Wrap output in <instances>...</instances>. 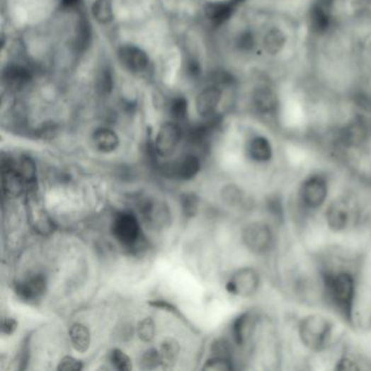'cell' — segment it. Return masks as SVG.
I'll use <instances>...</instances> for the list:
<instances>
[{"label":"cell","mask_w":371,"mask_h":371,"mask_svg":"<svg viewBox=\"0 0 371 371\" xmlns=\"http://www.w3.org/2000/svg\"><path fill=\"white\" fill-rule=\"evenodd\" d=\"M324 285L326 296L334 308L346 321L352 322L356 294V283L352 273L346 271L326 273Z\"/></svg>","instance_id":"1"},{"label":"cell","mask_w":371,"mask_h":371,"mask_svg":"<svg viewBox=\"0 0 371 371\" xmlns=\"http://www.w3.org/2000/svg\"><path fill=\"white\" fill-rule=\"evenodd\" d=\"M113 236L131 253H139L145 246V236L137 215L129 210L118 212L111 226Z\"/></svg>","instance_id":"2"},{"label":"cell","mask_w":371,"mask_h":371,"mask_svg":"<svg viewBox=\"0 0 371 371\" xmlns=\"http://www.w3.org/2000/svg\"><path fill=\"white\" fill-rule=\"evenodd\" d=\"M299 338L309 350L319 352L326 348L332 334V324L321 315H309L299 324Z\"/></svg>","instance_id":"3"},{"label":"cell","mask_w":371,"mask_h":371,"mask_svg":"<svg viewBox=\"0 0 371 371\" xmlns=\"http://www.w3.org/2000/svg\"><path fill=\"white\" fill-rule=\"evenodd\" d=\"M243 242L251 253L266 254L273 246V234L270 227L263 222H251L243 230Z\"/></svg>","instance_id":"4"},{"label":"cell","mask_w":371,"mask_h":371,"mask_svg":"<svg viewBox=\"0 0 371 371\" xmlns=\"http://www.w3.org/2000/svg\"><path fill=\"white\" fill-rule=\"evenodd\" d=\"M261 285V277L254 268L244 267L235 271L226 285L227 291L235 296L249 297L254 295Z\"/></svg>","instance_id":"5"},{"label":"cell","mask_w":371,"mask_h":371,"mask_svg":"<svg viewBox=\"0 0 371 371\" xmlns=\"http://www.w3.org/2000/svg\"><path fill=\"white\" fill-rule=\"evenodd\" d=\"M328 196V182L319 174L310 176L302 183L299 198L302 204L309 210H317L326 202Z\"/></svg>","instance_id":"6"},{"label":"cell","mask_w":371,"mask_h":371,"mask_svg":"<svg viewBox=\"0 0 371 371\" xmlns=\"http://www.w3.org/2000/svg\"><path fill=\"white\" fill-rule=\"evenodd\" d=\"M139 212L147 224L154 229H165L171 222V212L166 202L155 198H146L141 202Z\"/></svg>","instance_id":"7"},{"label":"cell","mask_w":371,"mask_h":371,"mask_svg":"<svg viewBox=\"0 0 371 371\" xmlns=\"http://www.w3.org/2000/svg\"><path fill=\"white\" fill-rule=\"evenodd\" d=\"M182 139V129L176 122H167L160 127L156 135L155 147L157 155L165 157L176 151Z\"/></svg>","instance_id":"8"},{"label":"cell","mask_w":371,"mask_h":371,"mask_svg":"<svg viewBox=\"0 0 371 371\" xmlns=\"http://www.w3.org/2000/svg\"><path fill=\"white\" fill-rule=\"evenodd\" d=\"M245 3V0H220L205 5V17L214 26L224 25L231 19L237 8Z\"/></svg>","instance_id":"9"},{"label":"cell","mask_w":371,"mask_h":371,"mask_svg":"<svg viewBox=\"0 0 371 371\" xmlns=\"http://www.w3.org/2000/svg\"><path fill=\"white\" fill-rule=\"evenodd\" d=\"M47 289V280L45 275H36L26 278L16 285V294L25 303H35L42 299Z\"/></svg>","instance_id":"10"},{"label":"cell","mask_w":371,"mask_h":371,"mask_svg":"<svg viewBox=\"0 0 371 371\" xmlns=\"http://www.w3.org/2000/svg\"><path fill=\"white\" fill-rule=\"evenodd\" d=\"M334 0H318L309 10V28L315 34H324L331 25V9Z\"/></svg>","instance_id":"11"},{"label":"cell","mask_w":371,"mask_h":371,"mask_svg":"<svg viewBox=\"0 0 371 371\" xmlns=\"http://www.w3.org/2000/svg\"><path fill=\"white\" fill-rule=\"evenodd\" d=\"M200 168L202 165L198 156L186 155L166 167L165 173L179 181H190L200 173Z\"/></svg>","instance_id":"12"},{"label":"cell","mask_w":371,"mask_h":371,"mask_svg":"<svg viewBox=\"0 0 371 371\" xmlns=\"http://www.w3.org/2000/svg\"><path fill=\"white\" fill-rule=\"evenodd\" d=\"M118 59L123 67L133 73H142L149 66L146 52L135 45L121 46L118 50Z\"/></svg>","instance_id":"13"},{"label":"cell","mask_w":371,"mask_h":371,"mask_svg":"<svg viewBox=\"0 0 371 371\" xmlns=\"http://www.w3.org/2000/svg\"><path fill=\"white\" fill-rule=\"evenodd\" d=\"M3 186L4 192L9 198H18L21 195L25 186L21 174L18 170L17 162L11 158L3 159Z\"/></svg>","instance_id":"14"},{"label":"cell","mask_w":371,"mask_h":371,"mask_svg":"<svg viewBox=\"0 0 371 371\" xmlns=\"http://www.w3.org/2000/svg\"><path fill=\"white\" fill-rule=\"evenodd\" d=\"M328 227L334 232H341L348 228L350 220V207L342 200L332 202L326 212Z\"/></svg>","instance_id":"15"},{"label":"cell","mask_w":371,"mask_h":371,"mask_svg":"<svg viewBox=\"0 0 371 371\" xmlns=\"http://www.w3.org/2000/svg\"><path fill=\"white\" fill-rule=\"evenodd\" d=\"M221 97L222 91L220 87L212 85L205 89L196 98V110L198 115L202 118H212L218 109Z\"/></svg>","instance_id":"16"},{"label":"cell","mask_w":371,"mask_h":371,"mask_svg":"<svg viewBox=\"0 0 371 371\" xmlns=\"http://www.w3.org/2000/svg\"><path fill=\"white\" fill-rule=\"evenodd\" d=\"M4 83L13 90H21L32 81V72L21 64H9L4 70Z\"/></svg>","instance_id":"17"},{"label":"cell","mask_w":371,"mask_h":371,"mask_svg":"<svg viewBox=\"0 0 371 371\" xmlns=\"http://www.w3.org/2000/svg\"><path fill=\"white\" fill-rule=\"evenodd\" d=\"M368 137V129L364 121L358 119L341 130L340 141L346 146H358Z\"/></svg>","instance_id":"18"},{"label":"cell","mask_w":371,"mask_h":371,"mask_svg":"<svg viewBox=\"0 0 371 371\" xmlns=\"http://www.w3.org/2000/svg\"><path fill=\"white\" fill-rule=\"evenodd\" d=\"M93 144L97 151L103 154L113 153L120 145V139L113 130L108 127H99L93 133Z\"/></svg>","instance_id":"19"},{"label":"cell","mask_w":371,"mask_h":371,"mask_svg":"<svg viewBox=\"0 0 371 371\" xmlns=\"http://www.w3.org/2000/svg\"><path fill=\"white\" fill-rule=\"evenodd\" d=\"M221 200L227 206L237 208V210H247L251 207V198L245 190L234 184L224 186L221 190Z\"/></svg>","instance_id":"20"},{"label":"cell","mask_w":371,"mask_h":371,"mask_svg":"<svg viewBox=\"0 0 371 371\" xmlns=\"http://www.w3.org/2000/svg\"><path fill=\"white\" fill-rule=\"evenodd\" d=\"M253 101L257 110L263 115L273 113L278 107V97L273 89L261 86L256 89L253 95Z\"/></svg>","instance_id":"21"},{"label":"cell","mask_w":371,"mask_h":371,"mask_svg":"<svg viewBox=\"0 0 371 371\" xmlns=\"http://www.w3.org/2000/svg\"><path fill=\"white\" fill-rule=\"evenodd\" d=\"M247 155L254 161L268 162L273 158V146L266 137H253L247 145Z\"/></svg>","instance_id":"22"},{"label":"cell","mask_w":371,"mask_h":371,"mask_svg":"<svg viewBox=\"0 0 371 371\" xmlns=\"http://www.w3.org/2000/svg\"><path fill=\"white\" fill-rule=\"evenodd\" d=\"M69 338H70L73 348L79 353L87 352L92 343L90 329L81 322H76L70 326Z\"/></svg>","instance_id":"23"},{"label":"cell","mask_w":371,"mask_h":371,"mask_svg":"<svg viewBox=\"0 0 371 371\" xmlns=\"http://www.w3.org/2000/svg\"><path fill=\"white\" fill-rule=\"evenodd\" d=\"M180 350L181 348H180L179 342L176 338H167L162 341L159 348L162 368H173L179 360Z\"/></svg>","instance_id":"24"},{"label":"cell","mask_w":371,"mask_h":371,"mask_svg":"<svg viewBox=\"0 0 371 371\" xmlns=\"http://www.w3.org/2000/svg\"><path fill=\"white\" fill-rule=\"evenodd\" d=\"M253 330V322L249 313L242 314L233 321L232 336L235 343L239 346H244Z\"/></svg>","instance_id":"25"},{"label":"cell","mask_w":371,"mask_h":371,"mask_svg":"<svg viewBox=\"0 0 371 371\" xmlns=\"http://www.w3.org/2000/svg\"><path fill=\"white\" fill-rule=\"evenodd\" d=\"M287 38L279 28H271L263 38V47L270 55H278L285 48Z\"/></svg>","instance_id":"26"},{"label":"cell","mask_w":371,"mask_h":371,"mask_svg":"<svg viewBox=\"0 0 371 371\" xmlns=\"http://www.w3.org/2000/svg\"><path fill=\"white\" fill-rule=\"evenodd\" d=\"M92 16L99 24H109L113 20V0H95L92 6Z\"/></svg>","instance_id":"27"},{"label":"cell","mask_w":371,"mask_h":371,"mask_svg":"<svg viewBox=\"0 0 371 371\" xmlns=\"http://www.w3.org/2000/svg\"><path fill=\"white\" fill-rule=\"evenodd\" d=\"M115 86V79H113V71L108 67H103L99 71L96 79V90L101 95H109L113 92Z\"/></svg>","instance_id":"28"},{"label":"cell","mask_w":371,"mask_h":371,"mask_svg":"<svg viewBox=\"0 0 371 371\" xmlns=\"http://www.w3.org/2000/svg\"><path fill=\"white\" fill-rule=\"evenodd\" d=\"M156 333H157V328H156L155 321L152 318H144L137 324V334L144 343L153 342L155 340Z\"/></svg>","instance_id":"29"},{"label":"cell","mask_w":371,"mask_h":371,"mask_svg":"<svg viewBox=\"0 0 371 371\" xmlns=\"http://www.w3.org/2000/svg\"><path fill=\"white\" fill-rule=\"evenodd\" d=\"M92 32H91L90 23L82 18L79 22L78 30H76V46L79 52H84L90 45Z\"/></svg>","instance_id":"30"},{"label":"cell","mask_w":371,"mask_h":371,"mask_svg":"<svg viewBox=\"0 0 371 371\" xmlns=\"http://www.w3.org/2000/svg\"><path fill=\"white\" fill-rule=\"evenodd\" d=\"M182 212L188 218H193L200 210V198L194 193H184L181 195Z\"/></svg>","instance_id":"31"},{"label":"cell","mask_w":371,"mask_h":371,"mask_svg":"<svg viewBox=\"0 0 371 371\" xmlns=\"http://www.w3.org/2000/svg\"><path fill=\"white\" fill-rule=\"evenodd\" d=\"M17 167L25 186H31L34 183L36 178V166L31 158H21V160L17 162Z\"/></svg>","instance_id":"32"},{"label":"cell","mask_w":371,"mask_h":371,"mask_svg":"<svg viewBox=\"0 0 371 371\" xmlns=\"http://www.w3.org/2000/svg\"><path fill=\"white\" fill-rule=\"evenodd\" d=\"M142 369L144 370H154L161 366V358H160L159 350L157 348H148L142 354L139 360Z\"/></svg>","instance_id":"33"},{"label":"cell","mask_w":371,"mask_h":371,"mask_svg":"<svg viewBox=\"0 0 371 371\" xmlns=\"http://www.w3.org/2000/svg\"><path fill=\"white\" fill-rule=\"evenodd\" d=\"M110 363L117 370H132L131 358L120 348H113L110 352Z\"/></svg>","instance_id":"34"},{"label":"cell","mask_w":371,"mask_h":371,"mask_svg":"<svg viewBox=\"0 0 371 371\" xmlns=\"http://www.w3.org/2000/svg\"><path fill=\"white\" fill-rule=\"evenodd\" d=\"M170 113L176 121L186 120L188 113V103L186 97H176L170 105Z\"/></svg>","instance_id":"35"},{"label":"cell","mask_w":371,"mask_h":371,"mask_svg":"<svg viewBox=\"0 0 371 371\" xmlns=\"http://www.w3.org/2000/svg\"><path fill=\"white\" fill-rule=\"evenodd\" d=\"M202 369L204 370L228 371L232 370L233 366L232 363L228 358L214 356L210 360H206Z\"/></svg>","instance_id":"36"},{"label":"cell","mask_w":371,"mask_h":371,"mask_svg":"<svg viewBox=\"0 0 371 371\" xmlns=\"http://www.w3.org/2000/svg\"><path fill=\"white\" fill-rule=\"evenodd\" d=\"M83 362L73 356H64L59 362L57 370L59 371H80L83 369Z\"/></svg>","instance_id":"37"},{"label":"cell","mask_w":371,"mask_h":371,"mask_svg":"<svg viewBox=\"0 0 371 371\" xmlns=\"http://www.w3.org/2000/svg\"><path fill=\"white\" fill-rule=\"evenodd\" d=\"M236 46L242 52H249L255 46L254 34L249 31H244L236 38Z\"/></svg>","instance_id":"38"},{"label":"cell","mask_w":371,"mask_h":371,"mask_svg":"<svg viewBox=\"0 0 371 371\" xmlns=\"http://www.w3.org/2000/svg\"><path fill=\"white\" fill-rule=\"evenodd\" d=\"M229 344L224 340H217L214 344H212V353L215 356H221V358H229Z\"/></svg>","instance_id":"39"},{"label":"cell","mask_w":371,"mask_h":371,"mask_svg":"<svg viewBox=\"0 0 371 371\" xmlns=\"http://www.w3.org/2000/svg\"><path fill=\"white\" fill-rule=\"evenodd\" d=\"M186 72L192 78H196V76H200V72H202L200 62L195 60V59L188 58V62H186Z\"/></svg>","instance_id":"40"},{"label":"cell","mask_w":371,"mask_h":371,"mask_svg":"<svg viewBox=\"0 0 371 371\" xmlns=\"http://www.w3.org/2000/svg\"><path fill=\"white\" fill-rule=\"evenodd\" d=\"M18 329V321L12 317H6L3 320V333L11 336Z\"/></svg>","instance_id":"41"},{"label":"cell","mask_w":371,"mask_h":371,"mask_svg":"<svg viewBox=\"0 0 371 371\" xmlns=\"http://www.w3.org/2000/svg\"><path fill=\"white\" fill-rule=\"evenodd\" d=\"M149 304L155 306V307L164 308V309L169 310V312H172V313H176V307L167 301H152L149 302Z\"/></svg>","instance_id":"42"},{"label":"cell","mask_w":371,"mask_h":371,"mask_svg":"<svg viewBox=\"0 0 371 371\" xmlns=\"http://www.w3.org/2000/svg\"><path fill=\"white\" fill-rule=\"evenodd\" d=\"M60 1H62V7L67 10L74 9L80 4V0H60Z\"/></svg>","instance_id":"43"}]
</instances>
